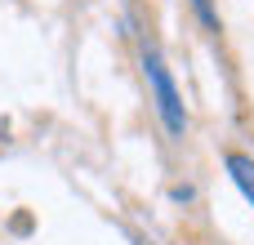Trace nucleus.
<instances>
[{
  "mask_svg": "<svg viewBox=\"0 0 254 245\" xmlns=\"http://www.w3.org/2000/svg\"><path fill=\"white\" fill-rule=\"evenodd\" d=\"M192 9H196V18L210 27V31H219V13H214V0H188Z\"/></svg>",
  "mask_w": 254,
  "mask_h": 245,
  "instance_id": "7ed1b4c3",
  "label": "nucleus"
},
{
  "mask_svg": "<svg viewBox=\"0 0 254 245\" xmlns=\"http://www.w3.org/2000/svg\"><path fill=\"white\" fill-rule=\"evenodd\" d=\"M223 165H228L232 183L241 187V196L254 205V161H250V156H241V152H228V161H223Z\"/></svg>",
  "mask_w": 254,
  "mask_h": 245,
  "instance_id": "f03ea898",
  "label": "nucleus"
},
{
  "mask_svg": "<svg viewBox=\"0 0 254 245\" xmlns=\"http://www.w3.org/2000/svg\"><path fill=\"white\" fill-rule=\"evenodd\" d=\"M143 76H147V89H152V103H156V116H161L165 134L183 138L188 134V107H183V94H179L170 67L161 62V54L152 45H143Z\"/></svg>",
  "mask_w": 254,
  "mask_h": 245,
  "instance_id": "f257e3e1",
  "label": "nucleus"
}]
</instances>
